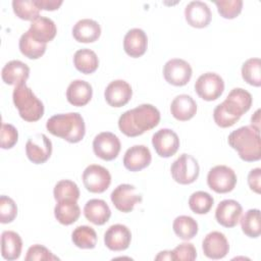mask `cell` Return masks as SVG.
<instances>
[{"mask_svg":"<svg viewBox=\"0 0 261 261\" xmlns=\"http://www.w3.org/2000/svg\"><path fill=\"white\" fill-rule=\"evenodd\" d=\"M160 112L152 104H141L122 113L118 127L126 137H138L158 125Z\"/></svg>","mask_w":261,"mask_h":261,"instance_id":"1","label":"cell"},{"mask_svg":"<svg viewBox=\"0 0 261 261\" xmlns=\"http://www.w3.org/2000/svg\"><path fill=\"white\" fill-rule=\"evenodd\" d=\"M46 128L53 136L73 144L81 142L86 134L85 121L79 112L55 114L47 120Z\"/></svg>","mask_w":261,"mask_h":261,"instance_id":"2","label":"cell"},{"mask_svg":"<svg viewBox=\"0 0 261 261\" xmlns=\"http://www.w3.org/2000/svg\"><path fill=\"white\" fill-rule=\"evenodd\" d=\"M227 142L238 152L242 160L247 162L260 160L261 144L259 129L251 125L241 126L228 135Z\"/></svg>","mask_w":261,"mask_h":261,"instance_id":"3","label":"cell"},{"mask_svg":"<svg viewBox=\"0 0 261 261\" xmlns=\"http://www.w3.org/2000/svg\"><path fill=\"white\" fill-rule=\"evenodd\" d=\"M13 103L19 116L29 122L38 121L44 115V105L25 84L15 86L12 93Z\"/></svg>","mask_w":261,"mask_h":261,"instance_id":"4","label":"cell"},{"mask_svg":"<svg viewBox=\"0 0 261 261\" xmlns=\"http://www.w3.org/2000/svg\"><path fill=\"white\" fill-rule=\"evenodd\" d=\"M252 102V95L248 91L242 88H234L228 93L225 100L218 105L237 122L251 108Z\"/></svg>","mask_w":261,"mask_h":261,"instance_id":"5","label":"cell"},{"mask_svg":"<svg viewBox=\"0 0 261 261\" xmlns=\"http://www.w3.org/2000/svg\"><path fill=\"white\" fill-rule=\"evenodd\" d=\"M170 173L176 182L180 185H190L199 176V163L192 155L184 153L172 162Z\"/></svg>","mask_w":261,"mask_h":261,"instance_id":"6","label":"cell"},{"mask_svg":"<svg viewBox=\"0 0 261 261\" xmlns=\"http://www.w3.org/2000/svg\"><path fill=\"white\" fill-rule=\"evenodd\" d=\"M237 174L226 165H216L212 167L207 174V184L209 188L218 194L231 192L237 185Z\"/></svg>","mask_w":261,"mask_h":261,"instance_id":"7","label":"cell"},{"mask_svg":"<svg viewBox=\"0 0 261 261\" xmlns=\"http://www.w3.org/2000/svg\"><path fill=\"white\" fill-rule=\"evenodd\" d=\"M195 91L203 100L214 101L222 95L224 91V82L217 73L206 72L197 79L195 83Z\"/></svg>","mask_w":261,"mask_h":261,"instance_id":"8","label":"cell"},{"mask_svg":"<svg viewBox=\"0 0 261 261\" xmlns=\"http://www.w3.org/2000/svg\"><path fill=\"white\" fill-rule=\"evenodd\" d=\"M85 188L91 193H103L111 184V175L108 169L98 164H91L83 172Z\"/></svg>","mask_w":261,"mask_h":261,"instance_id":"9","label":"cell"},{"mask_svg":"<svg viewBox=\"0 0 261 261\" xmlns=\"http://www.w3.org/2000/svg\"><path fill=\"white\" fill-rule=\"evenodd\" d=\"M121 144L116 135L110 132H102L93 140V151L95 155L103 160L111 161L120 152Z\"/></svg>","mask_w":261,"mask_h":261,"instance_id":"10","label":"cell"},{"mask_svg":"<svg viewBox=\"0 0 261 261\" xmlns=\"http://www.w3.org/2000/svg\"><path fill=\"white\" fill-rule=\"evenodd\" d=\"M192 67L184 59L172 58L163 66V76L165 81L176 87L187 85L192 77Z\"/></svg>","mask_w":261,"mask_h":261,"instance_id":"11","label":"cell"},{"mask_svg":"<svg viewBox=\"0 0 261 261\" xmlns=\"http://www.w3.org/2000/svg\"><path fill=\"white\" fill-rule=\"evenodd\" d=\"M25 154L35 164L45 163L52 154V142L44 134H37L29 138L25 144Z\"/></svg>","mask_w":261,"mask_h":261,"instance_id":"12","label":"cell"},{"mask_svg":"<svg viewBox=\"0 0 261 261\" xmlns=\"http://www.w3.org/2000/svg\"><path fill=\"white\" fill-rule=\"evenodd\" d=\"M110 199L118 211L128 213L133 211L136 204L142 201V196L136 193L135 186L129 184H121L112 191Z\"/></svg>","mask_w":261,"mask_h":261,"instance_id":"13","label":"cell"},{"mask_svg":"<svg viewBox=\"0 0 261 261\" xmlns=\"http://www.w3.org/2000/svg\"><path fill=\"white\" fill-rule=\"evenodd\" d=\"M152 145L156 153L163 158L173 156L179 148V139L170 128H161L152 137Z\"/></svg>","mask_w":261,"mask_h":261,"instance_id":"14","label":"cell"},{"mask_svg":"<svg viewBox=\"0 0 261 261\" xmlns=\"http://www.w3.org/2000/svg\"><path fill=\"white\" fill-rule=\"evenodd\" d=\"M203 253L210 259H222L229 251V244L226 237L220 231H211L202 242Z\"/></svg>","mask_w":261,"mask_h":261,"instance_id":"15","label":"cell"},{"mask_svg":"<svg viewBox=\"0 0 261 261\" xmlns=\"http://www.w3.org/2000/svg\"><path fill=\"white\" fill-rule=\"evenodd\" d=\"M133 96L130 85L123 80L112 81L105 89L104 97L112 107H122L129 102Z\"/></svg>","mask_w":261,"mask_h":261,"instance_id":"16","label":"cell"},{"mask_svg":"<svg viewBox=\"0 0 261 261\" xmlns=\"http://www.w3.org/2000/svg\"><path fill=\"white\" fill-rule=\"evenodd\" d=\"M132 241V232L126 225L113 224L104 233L105 246L115 252L126 250Z\"/></svg>","mask_w":261,"mask_h":261,"instance_id":"17","label":"cell"},{"mask_svg":"<svg viewBox=\"0 0 261 261\" xmlns=\"http://www.w3.org/2000/svg\"><path fill=\"white\" fill-rule=\"evenodd\" d=\"M242 205L232 199L221 201L215 210V218L217 222L224 227H234L242 215Z\"/></svg>","mask_w":261,"mask_h":261,"instance_id":"18","label":"cell"},{"mask_svg":"<svg viewBox=\"0 0 261 261\" xmlns=\"http://www.w3.org/2000/svg\"><path fill=\"white\" fill-rule=\"evenodd\" d=\"M185 17L187 22L197 29L206 28L212 17L209 6L203 1H191L185 8Z\"/></svg>","mask_w":261,"mask_h":261,"instance_id":"19","label":"cell"},{"mask_svg":"<svg viewBox=\"0 0 261 261\" xmlns=\"http://www.w3.org/2000/svg\"><path fill=\"white\" fill-rule=\"evenodd\" d=\"M152 155L148 147L135 145L128 148L123 156V165L129 171H140L150 165Z\"/></svg>","mask_w":261,"mask_h":261,"instance_id":"20","label":"cell"},{"mask_svg":"<svg viewBox=\"0 0 261 261\" xmlns=\"http://www.w3.org/2000/svg\"><path fill=\"white\" fill-rule=\"evenodd\" d=\"M148 46V37L142 29L129 30L123 39V49L125 53L133 57L138 58L145 54Z\"/></svg>","mask_w":261,"mask_h":261,"instance_id":"21","label":"cell"},{"mask_svg":"<svg viewBox=\"0 0 261 261\" xmlns=\"http://www.w3.org/2000/svg\"><path fill=\"white\" fill-rule=\"evenodd\" d=\"M28 31L35 40L47 44L55 38L57 28L51 18L40 15L31 21L30 29Z\"/></svg>","mask_w":261,"mask_h":261,"instance_id":"22","label":"cell"},{"mask_svg":"<svg viewBox=\"0 0 261 261\" xmlns=\"http://www.w3.org/2000/svg\"><path fill=\"white\" fill-rule=\"evenodd\" d=\"M1 76L2 81L7 85L18 86L25 84L30 76V67L20 60H11L3 66Z\"/></svg>","mask_w":261,"mask_h":261,"instance_id":"23","label":"cell"},{"mask_svg":"<svg viewBox=\"0 0 261 261\" xmlns=\"http://www.w3.org/2000/svg\"><path fill=\"white\" fill-rule=\"evenodd\" d=\"M93 96L92 86L84 80H75L71 82L66 90L67 101L76 107L87 105Z\"/></svg>","mask_w":261,"mask_h":261,"instance_id":"24","label":"cell"},{"mask_svg":"<svg viewBox=\"0 0 261 261\" xmlns=\"http://www.w3.org/2000/svg\"><path fill=\"white\" fill-rule=\"evenodd\" d=\"M101 35L100 24L91 18H83L72 28V36L80 43H93Z\"/></svg>","mask_w":261,"mask_h":261,"instance_id":"25","label":"cell"},{"mask_svg":"<svg viewBox=\"0 0 261 261\" xmlns=\"http://www.w3.org/2000/svg\"><path fill=\"white\" fill-rule=\"evenodd\" d=\"M84 215L90 222L96 225H103L109 220L111 210L104 200L91 199L85 204Z\"/></svg>","mask_w":261,"mask_h":261,"instance_id":"26","label":"cell"},{"mask_svg":"<svg viewBox=\"0 0 261 261\" xmlns=\"http://www.w3.org/2000/svg\"><path fill=\"white\" fill-rule=\"evenodd\" d=\"M170 112L175 119L187 121L195 116L197 112V103L190 95H177L171 102Z\"/></svg>","mask_w":261,"mask_h":261,"instance_id":"27","label":"cell"},{"mask_svg":"<svg viewBox=\"0 0 261 261\" xmlns=\"http://www.w3.org/2000/svg\"><path fill=\"white\" fill-rule=\"evenodd\" d=\"M22 249L20 236L13 230H4L1 234V255L5 260L18 259Z\"/></svg>","mask_w":261,"mask_h":261,"instance_id":"28","label":"cell"},{"mask_svg":"<svg viewBox=\"0 0 261 261\" xmlns=\"http://www.w3.org/2000/svg\"><path fill=\"white\" fill-rule=\"evenodd\" d=\"M74 67L85 74L93 73L99 66V59L97 54L88 48L77 50L73 55Z\"/></svg>","mask_w":261,"mask_h":261,"instance_id":"29","label":"cell"},{"mask_svg":"<svg viewBox=\"0 0 261 261\" xmlns=\"http://www.w3.org/2000/svg\"><path fill=\"white\" fill-rule=\"evenodd\" d=\"M54 215L61 224L70 225L79 219L81 208L75 201H60L54 208Z\"/></svg>","mask_w":261,"mask_h":261,"instance_id":"30","label":"cell"},{"mask_svg":"<svg viewBox=\"0 0 261 261\" xmlns=\"http://www.w3.org/2000/svg\"><path fill=\"white\" fill-rule=\"evenodd\" d=\"M18 47L21 54L25 57L30 59H38L45 53L47 45L35 40L29 31H27L21 35L18 42Z\"/></svg>","mask_w":261,"mask_h":261,"instance_id":"31","label":"cell"},{"mask_svg":"<svg viewBox=\"0 0 261 261\" xmlns=\"http://www.w3.org/2000/svg\"><path fill=\"white\" fill-rule=\"evenodd\" d=\"M172 228L174 233L184 241L192 240L198 233V223L197 221L188 215L177 216L172 223Z\"/></svg>","mask_w":261,"mask_h":261,"instance_id":"32","label":"cell"},{"mask_svg":"<svg viewBox=\"0 0 261 261\" xmlns=\"http://www.w3.org/2000/svg\"><path fill=\"white\" fill-rule=\"evenodd\" d=\"M72 243L81 249H94L97 244V233L95 229L88 225L75 227L71 233Z\"/></svg>","mask_w":261,"mask_h":261,"instance_id":"33","label":"cell"},{"mask_svg":"<svg viewBox=\"0 0 261 261\" xmlns=\"http://www.w3.org/2000/svg\"><path fill=\"white\" fill-rule=\"evenodd\" d=\"M241 227L243 232L249 238H258L261 233V221H260V210L249 209L240 219Z\"/></svg>","mask_w":261,"mask_h":261,"instance_id":"34","label":"cell"},{"mask_svg":"<svg viewBox=\"0 0 261 261\" xmlns=\"http://www.w3.org/2000/svg\"><path fill=\"white\" fill-rule=\"evenodd\" d=\"M54 199L60 201H77L80 198V189L77 185L69 179L59 180L53 190Z\"/></svg>","mask_w":261,"mask_h":261,"instance_id":"35","label":"cell"},{"mask_svg":"<svg viewBox=\"0 0 261 261\" xmlns=\"http://www.w3.org/2000/svg\"><path fill=\"white\" fill-rule=\"evenodd\" d=\"M242 76L245 82L254 87L261 86V60L249 58L242 65Z\"/></svg>","mask_w":261,"mask_h":261,"instance_id":"36","label":"cell"},{"mask_svg":"<svg viewBox=\"0 0 261 261\" xmlns=\"http://www.w3.org/2000/svg\"><path fill=\"white\" fill-rule=\"evenodd\" d=\"M214 204L213 197L204 191H197L189 198L190 209L197 214L208 213Z\"/></svg>","mask_w":261,"mask_h":261,"instance_id":"37","label":"cell"},{"mask_svg":"<svg viewBox=\"0 0 261 261\" xmlns=\"http://www.w3.org/2000/svg\"><path fill=\"white\" fill-rule=\"evenodd\" d=\"M12 8L15 15L23 20L33 21L40 16L41 9L36 5L34 0H13Z\"/></svg>","mask_w":261,"mask_h":261,"instance_id":"38","label":"cell"},{"mask_svg":"<svg viewBox=\"0 0 261 261\" xmlns=\"http://www.w3.org/2000/svg\"><path fill=\"white\" fill-rule=\"evenodd\" d=\"M218 13L226 19H232L237 17L243 8L242 0H220L214 1Z\"/></svg>","mask_w":261,"mask_h":261,"instance_id":"39","label":"cell"},{"mask_svg":"<svg viewBox=\"0 0 261 261\" xmlns=\"http://www.w3.org/2000/svg\"><path fill=\"white\" fill-rule=\"evenodd\" d=\"M17 215V206L13 199L2 195L0 197V222L10 223Z\"/></svg>","mask_w":261,"mask_h":261,"instance_id":"40","label":"cell"},{"mask_svg":"<svg viewBox=\"0 0 261 261\" xmlns=\"http://www.w3.org/2000/svg\"><path fill=\"white\" fill-rule=\"evenodd\" d=\"M58 259L59 258L55 256L49 249L39 244L31 246L28 249L27 255L24 257L25 261H52Z\"/></svg>","mask_w":261,"mask_h":261,"instance_id":"41","label":"cell"},{"mask_svg":"<svg viewBox=\"0 0 261 261\" xmlns=\"http://www.w3.org/2000/svg\"><path fill=\"white\" fill-rule=\"evenodd\" d=\"M0 139H1V148L10 149L17 143L18 132L14 125L10 123H2Z\"/></svg>","mask_w":261,"mask_h":261,"instance_id":"42","label":"cell"},{"mask_svg":"<svg viewBox=\"0 0 261 261\" xmlns=\"http://www.w3.org/2000/svg\"><path fill=\"white\" fill-rule=\"evenodd\" d=\"M172 260L193 261L197 258V251L193 244L182 243L176 246L172 251Z\"/></svg>","mask_w":261,"mask_h":261,"instance_id":"43","label":"cell"},{"mask_svg":"<svg viewBox=\"0 0 261 261\" xmlns=\"http://www.w3.org/2000/svg\"><path fill=\"white\" fill-rule=\"evenodd\" d=\"M248 185L250 189L257 193L260 194V189H261V169L259 167L252 169L249 174H248Z\"/></svg>","mask_w":261,"mask_h":261,"instance_id":"44","label":"cell"},{"mask_svg":"<svg viewBox=\"0 0 261 261\" xmlns=\"http://www.w3.org/2000/svg\"><path fill=\"white\" fill-rule=\"evenodd\" d=\"M36 5L40 9L44 10H56L60 7V5L63 3L62 0H34Z\"/></svg>","mask_w":261,"mask_h":261,"instance_id":"45","label":"cell"},{"mask_svg":"<svg viewBox=\"0 0 261 261\" xmlns=\"http://www.w3.org/2000/svg\"><path fill=\"white\" fill-rule=\"evenodd\" d=\"M251 126L260 130V109H257L256 112L251 117Z\"/></svg>","mask_w":261,"mask_h":261,"instance_id":"46","label":"cell"},{"mask_svg":"<svg viewBox=\"0 0 261 261\" xmlns=\"http://www.w3.org/2000/svg\"><path fill=\"white\" fill-rule=\"evenodd\" d=\"M156 260H172L171 251H161L156 257Z\"/></svg>","mask_w":261,"mask_h":261,"instance_id":"47","label":"cell"}]
</instances>
